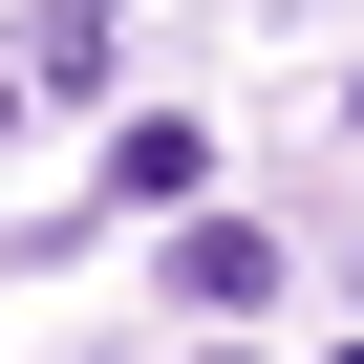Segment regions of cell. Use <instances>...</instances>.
I'll list each match as a JSON object with an SVG mask.
<instances>
[{
	"label": "cell",
	"instance_id": "cell-3",
	"mask_svg": "<svg viewBox=\"0 0 364 364\" xmlns=\"http://www.w3.org/2000/svg\"><path fill=\"white\" fill-rule=\"evenodd\" d=\"M22 107H43V86H22V65H0V129H22Z\"/></svg>",
	"mask_w": 364,
	"mask_h": 364
},
{
	"label": "cell",
	"instance_id": "cell-2",
	"mask_svg": "<svg viewBox=\"0 0 364 364\" xmlns=\"http://www.w3.org/2000/svg\"><path fill=\"white\" fill-rule=\"evenodd\" d=\"M257 279H279V236H236V215H215V236H171V300H193V321H236Z\"/></svg>",
	"mask_w": 364,
	"mask_h": 364
},
{
	"label": "cell",
	"instance_id": "cell-1",
	"mask_svg": "<svg viewBox=\"0 0 364 364\" xmlns=\"http://www.w3.org/2000/svg\"><path fill=\"white\" fill-rule=\"evenodd\" d=\"M107 22H129V0H22V86L86 107V86H107Z\"/></svg>",
	"mask_w": 364,
	"mask_h": 364
}]
</instances>
